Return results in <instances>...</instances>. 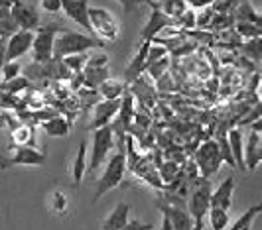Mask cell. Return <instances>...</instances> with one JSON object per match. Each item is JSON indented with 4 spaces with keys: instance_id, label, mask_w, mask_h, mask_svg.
Segmentation results:
<instances>
[{
    "instance_id": "6da1fadb",
    "label": "cell",
    "mask_w": 262,
    "mask_h": 230,
    "mask_svg": "<svg viewBox=\"0 0 262 230\" xmlns=\"http://www.w3.org/2000/svg\"><path fill=\"white\" fill-rule=\"evenodd\" d=\"M126 173V138L118 140V150L108 159H106V167L103 175L97 179V189H95V201H99L103 195L108 191L117 189L122 183Z\"/></svg>"
},
{
    "instance_id": "7a4b0ae2",
    "label": "cell",
    "mask_w": 262,
    "mask_h": 230,
    "mask_svg": "<svg viewBox=\"0 0 262 230\" xmlns=\"http://www.w3.org/2000/svg\"><path fill=\"white\" fill-rule=\"evenodd\" d=\"M105 45H106L105 41L99 39L97 36L63 30L55 38L53 57L55 59H63L67 55H75V53H85V51H91V50H103Z\"/></svg>"
},
{
    "instance_id": "3957f363",
    "label": "cell",
    "mask_w": 262,
    "mask_h": 230,
    "mask_svg": "<svg viewBox=\"0 0 262 230\" xmlns=\"http://www.w3.org/2000/svg\"><path fill=\"white\" fill-rule=\"evenodd\" d=\"M211 181L205 177H199L193 181V185H191V191H189V203H187V211H189V215L193 217L195 222H203V218L205 215L209 213L211 209Z\"/></svg>"
},
{
    "instance_id": "277c9868",
    "label": "cell",
    "mask_w": 262,
    "mask_h": 230,
    "mask_svg": "<svg viewBox=\"0 0 262 230\" xmlns=\"http://www.w3.org/2000/svg\"><path fill=\"white\" fill-rule=\"evenodd\" d=\"M89 20H91L93 36H97L103 41H117L120 36V24L115 18V14L108 12L106 8L89 6Z\"/></svg>"
},
{
    "instance_id": "5b68a950",
    "label": "cell",
    "mask_w": 262,
    "mask_h": 230,
    "mask_svg": "<svg viewBox=\"0 0 262 230\" xmlns=\"http://www.w3.org/2000/svg\"><path fill=\"white\" fill-rule=\"evenodd\" d=\"M113 148H115V132H113V128L105 126L93 132L91 159L87 164V173L89 175H93L108 159V153H111Z\"/></svg>"
},
{
    "instance_id": "8992f818",
    "label": "cell",
    "mask_w": 262,
    "mask_h": 230,
    "mask_svg": "<svg viewBox=\"0 0 262 230\" xmlns=\"http://www.w3.org/2000/svg\"><path fill=\"white\" fill-rule=\"evenodd\" d=\"M223 162V155H221V150H219V144L217 140H207L199 146V150L195 152V166L199 175L205 179H211L221 167Z\"/></svg>"
},
{
    "instance_id": "52a82bcc",
    "label": "cell",
    "mask_w": 262,
    "mask_h": 230,
    "mask_svg": "<svg viewBox=\"0 0 262 230\" xmlns=\"http://www.w3.org/2000/svg\"><path fill=\"white\" fill-rule=\"evenodd\" d=\"M57 32H63L59 26L46 24L39 26L34 36V45H32V55H34V63H48L53 59V45H55V38Z\"/></svg>"
},
{
    "instance_id": "ba28073f",
    "label": "cell",
    "mask_w": 262,
    "mask_h": 230,
    "mask_svg": "<svg viewBox=\"0 0 262 230\" xmlns=\"http://www.w3.org/2000/svg\"><path fill=\"white\" fill-rule=\"evenodd\" d=\"M148 6H150V18H148V22L144 24V28L140 30V39H142V41H152V39L156 38L160 32H164L166 28L178 26L176 20H171L170 16H166V14L160 10L158 2L148 0Z\"/></svg>"
},
{
    "instance_id": "9c48e42d",
    "label": "cell",
    "mask_w": 262,
    "mask_h": 230,
    "mask_svg": "<svg viewBox=\"0 0 262 230\" xmlns=\"http://www.w3.org/2000/svg\"><path fill=\"white\" fill-rule=\"evenodd\" d=\"M134 95L130 90H124V95L120 97V108H118V114L115 116L113 120V132L118 136V140H122L132 128V122H134Z\"/></svg>"
},
{
    "instance_id": "30bf717a",
    "label": "cell",
    "mask_w": 262,
    "mask_h": 230,
    "mask_svg": "<svg viewBox=\"0 0 262 230\" xmlns=\"http://www.w3.org/2000/svg\"><path fill=\"white\" fill-rule=\"evenodd\" d=\"M10 14H12L14 22L18 24L20 30H30V32H36L39 26H41V18H39V12L26 4L24 0H16L14 6L10 8Z\"/></svg>"
},
{
    "instance_id": "8fae6325",
    "label": "cell",
    "mask_w": 262,
    "mask_h": 230,
    "mask_svg": "<svg viewBox=\"0 0 262 230\" xmlns=\"http://www.w3.org/2000/svg\"><path fill=\"white\" fill-rule=\"evenodd\" d=\"M36 32L30 30H18L14 36L6 39V61H18L22 55H26L34 45Z\"/></svg>"
},
{
    "instance_id": "7c38bea8",
    "label": "cell",
    "mask_w": 262,
    "mask_h": 230,
    "mask_svg": "<svg viewBox=\"0 0 262 230\" xmlns=\"http://www.w3.org/2000/svg\"><path fill=\"white\" fill-rule=\"evenodd\" d=\"M118 108H120V99H117V101H105V99L99 101L95 104V108H93V118L87 128L91 132H95L99 128L111 126L115 116L118 114Z\"/></svg>"
},
{
    "instance_id": "4fadbf2b",
    "label": "cell",
    "mask_w": 262,
    "mask_h": 230,
    "mask_svg": "<svg viewBox=\"0 0 262 230\" xmlns=\"http://www.w3.org/2000/svg\"><path fill=\"white\" fill-rule=\"evenodd\" d=\"M156 204H158V209H160V213H164V215L170 217L173 230H191L193 228L195 220H193V217L189 215V211H187L185 206H176V204L166 203L162 197H158Z\"/></svg>"
},
{
    "instance_id": "5bb4252c",
    "label": "cell",
    "mask_w": 262,
    "mask_h": 230,
    "mask_svg": "<svg viewBox=\"0 0 262 230\" xmlns=\"http://www.w3.org/2000/svg\"><path fill=\"white\" fill-rule=\"evenodd\" d=\"M61 10L69 20H73L93 36L91 20H89V0H61Z\"/></svg>"
},
{
    "instance_id": "9a60e30c",
    "label": "cell",
    "mask_w": 262,
    "mask_h": 230,
    "mask_svg": "<svg viewBox=\"0 0 262 230\" xmlns=\"http://www.w3.org/2000/svg\"><path fill=\"white\" fill-rule=\"evenodd\" d=\"M46 164V153L36 150L34 146H18L14 148L12 157H8L2 167L8 166H26V167H39Z\"/></svg>"
},
{
    "instance_id": "2e32d148",
    "label": "cell",
    "mask_w": 262,
    "mask_h": 230,
    "mask_svg": "<svg viewBox=\"0 0 262 230\" xmlns=\"http://www.w3.org/2000/svg\"><path fill=\"white\" fill-rule=\"evenodd\" d=\"M150 45H152V41H142V43H140V48H138V51L134 53L132 61L128 63V67L124 69V79H122V81H124L126 85H132L136 79H140V77L144 75Z\"/></svg>"
},
{
    "instance_id": "e0dca14e",
    "label": "cell",
    "mask_w": 262,
    "mask_h": 230,
    "mask_svg": "<svg viewBox=\"0 0 262 230\" xmlns=\"http://www.w3.org/2000/svg\"><path fill=\"white\" fill-rule=\"evenodd\" d=\"M233 193H235V177H225L217 189L211 193V206H219L225 211H231L233 206Z\"/></svg>"
},
{
    "instance_id": "ac0fdd59",
    "label": "cell",
    "mask_w": 262,
    "mask_h": 230,
    "mask_svg": "<svg viewBox=\"0 0 262 230\" xmlns=\"http://www.w3.org/2000/svg\"><path fill=\"white\" fill-rule=\"evenodd\" d=\"M130 220V204L120 201L115 204V209L111 211V215L103 220L101 230H120L122 226H126Z\"/></svg>"
},
{
    "instance_id": "d6986e66",
    "label": "cell",
    "mask_w": 262,
    "mask_h": 230,
    "mask_svg": "<svg viewBox=\"0 0 262 230\" xmlns=\"http://www.w3.org/2000/svg\"><path fill=\"white\" fill-rule=\"evenodd\" d=\"M245 164H247V171H254L258 164H262V134L250 132L247 148H245Z\"/></svg>"
},
{
    "instance_id": "ffe728a7",
    "label": "cell",
    "mask_w": 262,
    "mask_h": 230,
    "mask_svg": "<svg viewBox=\"0 0 262 230\" xmlns=\"http://www.w3.org/2000/svg\"><path fill=\"white\" fill-rule=\"evenodd\" d=\"M87 142H79L77 153L71 162V183L73 187H79L83 183V177L87 175Z\"/></svg>"
},
{
    "instance_id": "44dd1931",
    "label": "cell",
    "mask_w": 262,
    "mask_h": 230,
    "mask_svg": "<svg viewBox=\"0 0 262 230\" xmlns=\"http://www.w3.org/2000/svg\"><path fill=\"white\" fill-rule=\"evenodd\" d=\"M227 138H229L231 153H233V157H235L236 169L247 171V164H245V138H243L241 128H231V130L227 132Z\"/></svg>"
},
{
    "instance_id": "7402d4cb",
    "label": "cell",
    "mask_w": 262,
    "mask_h": 230,
    "mask_svg": "<svg viewBox=\"0 0 262 230\" xmlns=\"http://www.w3.org/2000/svg\"><path fill=\"white\" fill-rule=\"evenodd\" d=\"M73 126V120H67L63 116H53L50 120H43V122H39V128L48 134V136H52V138H66L67 134H69V130Z\"/></svg>"
},
{
    "instance_id": "603a6c76",
    "label": "cell",
    "mask_w": 262,
    "mask_h": 230,
    "mask_svg": "<svg viewBox=\"0 0 262 230\" xmlns=\"http://www.w3.org/2000/svg\"><path fill=\"white\" fill-rule=\"evenodd\" d=\"M108 79V67H91L87 65L83 69V81H85V89H99L103 83Z\"/></svg>"
},
{
    "instance_id": "cb8c5ba5",
    "label": "cell",
    "mask_w": 262,
    "mask_h": 230,
    "mask_svg": "<svg viewBox=\"0 0 262 230\" xmlns=\"http://www.w3.org/2000/svg\"><path fill=\"white\" fill-rule=\"evenodd\" d=\"M36 128L32 124H24L20 122L16 128H12V146L18 148V146H34L36 144Z\"/></svg>"
},
{
    "instance_id": "d4e9b609",
    "label": "cell",
    "mask_w": 262,
    "mask_h": 230,
    "mask_svg": "<svg viewBox=\"0 0 262 230\" xmlns=\"http://www.w3.org/2000/svg\"><path fill=\"white\" fill-rule=\"evenodd\" d=\"M97 90H99V95H101L105 101H117V99H120V97L124 95V90H126V83L108 77V79H106L105 83H103Z\"/></svg>"
},
{
    "instance_id": "484cf974",
    "label": "cell",
    "mask_w": 262,
    "mask_h": 230,
    "mask_svg": "<svg viewBox=\"0 0 262 230\" xmlns=\"http://www.w3.org/2000/svg\"><path fill=\"white\" fill-rule=\"evenodd\" d=\"M158 6H160V10L166 14V16H170L171 20H178L187 10L185 0H160Z\"/></svg>"
},
{
    "instance_id": "4316f807",
    "label": "cell",
    "mask_w": 262,
    "mask_h": 230,
    "mask_svg": "<svg viewBox=\"0 0 262 230\" xmlns=\"http://www.w3.org/2000/svg\"><path fill=\"white\" fill-rule=\"evenodd\" d=\"M158 173H160V179L164 181V185L168 187L170 183H173L176 179L180 177L182 167H180L178 162H164V164L158 166Z\"/></svg>"
},
{
    "instance_id": "83f0119b",
    "label": "cell",
    "mask_w": 262,
    "mask_h": 230,
    "mask_svg": "<svg viewBox=\"0 0 262 230\" xmlns=\"http://www.w3.org/2000/svg\"><path fill=\"white\" fill-rule=\"evenodd\" d=\"M20 28L14 22L12 14L6 8H0V39H8L10 36H14Z\"/></svg>"
},
{
    "instance_id": "f1b7e54d",
    "label": "cell",
    "mask_w": 262,
    "mask_h": 230,
    "mask_svg": "<svg viewBox=\"0 0 262 230\" xmlns=\"http://www.w3.org/2000/svg\"><path fill=\"white\" fill-rule=\"evenodd\" d=\"M207 215H209L211 230H225L229 226V211L219 209V206H211Z\"/></svg>"
},
{
    "instance_id": "f546056e",
    "label": "cell",
    "mask_w": 262,
    "mask_h": 230,
    "mask_svg": "<svg viewBox=\"0 0 262 230\" xmlns=\"http://www.w3.org/2000/svg\"><path fill=\"white\" fill-rule=\"evenodd\" d=\"M260 213H262V204H254V206H250L249 211H245L241 217L236 218V222L229 230H243V228H247V226H252L254 218L258 217Z\"/></svg>"
},
{
    "instance_id": "4dcf8cb0",
    "label": "cell",
    "mask_w": 262,
    "mask_h": 230,
    "mask_svg": "<svg viewBox=\"0 0 262 230\" xmlns=\"http://www.w3.org/2000/svg\"><path fill=\"white\" fill-rule=\"evenodd\" d=\"M235 32L238 38L245 39L260 38L262 36V28L254 22H235Z\"/></svg>"
},
{
    "instance_id": "1f68e13d",
    "label": "cell",
    "mask_w": 262,
    "mask_h": 230,
    "mask_svg": "<svg viewBox=\"0 0 262 230\" xmlns=\"http://www.w3.org/2000/svg\"><path fill=\"white\" fill-rule=\"evenodd\" d=\"M243 55L252 61H262V36L247 39V43L243 45Z\"/></svg>"
},
{
    "instance_id": "d6a6232c",
    "label": "cell",
    "mask_w": 262,
    "mask_h": 230,
    "mask_svg": "<svg viewBox=\"0 0 262 230\" xmlns=\"http://www.w3.org/2000/svg\"><path fill=\"white\" fill-rule=\"evenodd\" d=\"M87 61H89V53H75V55L63 57V63L71 73H83V69L87 67Z\"/></svg>"
},
{
    "instance_id": "836d02e7",
    "label": "cell",
    "mask_w": 262,
    "mask_h": 230,
    "mask_svg": "<svg viewBox=\"0 0 262 230\" xmlns=\"http://www.w3.org/2000/svg\"><path fill=\"white\" fill-rule=\"evenodd\" d=\"M168 69H170V57L166 55V57H162V59H158V61H154V63H150L148 67H146V75L150 77V79H154V81H158L162 75H166L168 73Z\"/></svg>"
},
{
    "instance_id": "e575fe53",
    "label": "cell",
    "mask_w": 262,
    "mask_h": 230,
    "mask_svg": "<svg viewBox=\"0 0 262 230\" xmlns=\"http://www.w3.org/2000/svg\"><path fill=\"white\" fill-rule=\"evenodd\" d=\"M50 211L57 217H63L67 213V197L63 191H53L50 197Z\"/></svg>"
},
{
    "instance_id": "d590c367",
    "label": "cell",
    "mask_w": 262,
    "mask_h": 230,
    "mask_svg": "<svg viewBox=\"0 0 262 230\" xmlns=\"http://www.w3.org/2000/svg\"><path fill=\"white\" fill-rule=\"evenodd\" d=\"M20 106H22L20 95H10V93L0 89V108L2 110H18Z\"/></svg>"
},
{
    "instance_id": "8d00e7d4",
    "label": "cell",
    "mask_w": 262,
    "mask_h": 230,
    "mask_svg": "<svg viewBox=\"0 0 262 230\" xmlns=\"http://www.w3.org/2000/svg\"><path fill=\"white\" fill-rule=\"evenodd\" d=\"M176 24L180 26L182 30H195L197 28V12L195 10H191V8H187V10L176 20Z\"/></svg>"
},
{
    "instance_id": "74e56055",
    "label": "cell",
    "mask_w": 262,
    "mask_h": 230,
    "mask_svg": "<svg viewBox=\"0 0 262 230\" xmlns=\"http://www.w3.org/2000/svg\"><path fill=\"white\" fill-rule=\"evenodd\" d=\"M20 63L18 61H6L4 67H2V79H4V83H8V81H12L16 77H20Z\"/></svg>"
},
{
    "instance_id": "f35d334b",
    "label": "cell",
    "mask_w": 262,
    "mask_h": 230,
    "mask_svg": "<svg viewBox=\"0 0 262 230\" xmlns=\"http://www.w3.org/2000/svg\"><path fill=\"white\" fill-rule=\"evenodd\" d=\"M213 18H215V10L213 8H203L197 14V28H209L213 24Z\"/></svg>"
},
{
    "instance_id": "ab89813d",
    "label": "cell",
    "mask_w": 262,
    "mask_h": 230,
    "mask_svg": "<svg viewBox=\"0 0 262 230\" xmlns=\"http://www.w3.org/2000/svg\"><path fill=\"white\" fill-rule=\"evenodd\" d=\"M41 10H46L48 14H57L61 12V0H39Z\"/></svg>"
},
{
    "instance_id": "60d3db41",
    "label": "cell",
    "mask_w": 262,
    "mask_h": 230,
    "mask_svg": "<svg viewBox=\"0 0 262 230\" xmlns=\"http://www.w3.org/2000/svg\"><path fill=\"white\" fill-rule=\"evenodd\" d=\"M213 2H215V0H185L187 8H191V10H195V12L203 10V8H209V6H213Z\"/></svg>"
},
{
    "instance_id": "b9f144b4",
    "label": "cell",
    "mask_w": 262,
    "mask_h": 230,
    "mask_svg": "<svg viewBox=\"0 0 262 230\" xmlns=\"http://www.w3.org/2000/svg\"><path fill=\"white\" fill-rule=\"evenodd\" d=\"M106 63H108L106 53H95V55H89V61H87V65H91V67H105Z\"/></svg>"
},
{
    "instance_id": "7bdbcfd3",
    "label": "cell",
    "mask_w": 262,
    "mask_h": 230,
    "mask_svg": "<svg viewBox=\"0 0 262 230\" xmlns=\"http://www.w3.org/2000/svg\"><path fill=\"white\" fill-rule=\"evenodd\" d=\"M120 230H152V224L140 222V220H128V224L122 226Z\"/></svg>"
},
{
    "instance_id": "ee69618b",
    "label": "cell",
    "mask_w": 262,
    "mask_h": 230,
    "mask_svg": "<svg viewBox=\"0 0 262 230\" xmlns=\"http://www.w3.org/2000/svg\"><path fill=\"white\" fill-rule=\"evenodd\" d=\"M4 63H6V39H0V75Z\"/></svg>"
},
{
    "instance_id": "f6af8a7d",
    "label": "cell",
    "mask_w": 262,
    "mask_h": 230,
    "mask_svg": "<svg viewBox=\"0 0 262 230\" xmlns=\"http://www.w3.org/2000/svg\"><path fill=\"white\" fill-rule=\"evenodd\" d=\"M162 230H173L170 217H168V215H164V213H162Z\"/></svg>"
},
{
    "instance_id": "bcb514c9",
    "label": "cell",
    "mask_w": 262,
    "mask_h": 230,
    "mask_svg": "<svg viewBox=\"0 0 262 230\" xmlns=\"http://www.w3.org/2000/svg\"><path fill=\"white\" fill-rule=\"evenodd\" d=\"M250 130H252V132H256V134H262V116L258 118V120H254V122L250 124Z\"/></svg>"
},
{
    "instance_id": "7dc6e473",
    "label": "cell",
    "mask_w": 262,
    "mask_h": 230,
    "mask_svg": "<svg viewBox=\"0 0 262 230\" xmlns=\"http://www.w3.org/2000/svg\"><path fill=\"white\" fill-rule=\"evenodd\" d=\"M14 2L16 0H0V8H6V10H10L14 6Z\"/></svg>"
},
{
    "instance_id": "c3c4849f",
    "label": "cell",
    "mask_w": 262,
    "mask_h": 230,
    "mask_svg": "<svg viewBox=\"0 0 262 230\" xmlns=\"http://www.w3.org/2000/svg\"><path fill=\"white\" fill-rule=\"evenodd\" d=\"M126 10H130V6H134V0H118Z\"/></svg>"
},
{
    "instance_id": "681fc988",
    "label": "cell",
    "mask_w": 262,
    "mask_h": 230,
    "mask_svg": "<svg viewBox=\"0 0 262 230\" xmlns=\"http://www.w3.org/2000/svg\"><path fill=\"white\" fill-rule=\"evenodd\" d=\"M191 230H203V222H195V224H193V228Z\"/></svg>"
},
{
    "instance_id": "f907efd6",
    "label": "cell",
    "mask_w": 262,
    "mask_h": 230,
    "mask_svg": "<svg viewBox=\"0 0 262 230\" xmlns=\"http://www.w3.org/2000/svg\"><path fill=\"white\" fill-rule=\"evenodd\" d=\"M4 124H6V118H4V114H2L0 116V128L4 126Z\"/></svg>"
},
{
    "instance_id": "816d5d0a",
    "label": "cell",
    "mask_w": 262,
    "mask_h": 230,
    "mask_svg": "<svg viewBox=\"0 0 262 230\" xmlns=\"http://www.w3.org/2000/svg\"><path fill=\"white\" fill-rule=\"evenodd\" d=\"M142 2H148V0H134V4H142Z\"/></svg>"
},
{
    "instance_id": "f5cc1de1",
    "label": "cell",
    "mask_w": 262,
    "mask_h": 230,
    "mask_svg": "<svg viewBox=\"0 0 262 230\" xmlns=\"http://www.w3.org/2000/svg\"><path fill=\"white\" fill-rule=\"evenodd\" d=\"M4 162H6V157H2V155H0V164H2V166H4Z\"/></svg>"
},
{
    "instance_id": "db71d44e",
    "label": "cell",
    "mask_w": 262,
    "mask_h": 230,
    "mask_svg": "<svg viewBox=\"0 0 262 230\" xmlns=\"http://www.w3.org/2000/svg\"><path fill=\"white\" fill-rule=\"evenodd\" d=\"M250 228H252V226H247V228H243V230H250Z\"/></svg>"
},
{
    "instance_id": "11a10c76",
    "label": "cell",
    "mask_w": 262,
    "mask_h": 230,
    "mask_svg": "<svg viewBox=\"0 0 262 230\" xmlns=\"http://www.w3.org/2000/svg\"><path fill=\"white\" fill-rule=\"evenodd\" d=\"M260 89H262V81H260Z\"/></svg>"
},
{
    "instance_id": "9f6ffc18",
    "label": "cell",
    "mask_w": 262,
    "mask_h": 230,
    "mask_svg": "<svg viewBox=\"0 0 262 230\" xmlns=\"http://www.w3.org/2000/svg\"><path fill=\"white\" fill-rule=\"evenodd\" d=\"M260 75H262V67H260Z\"/></svg>"
}]
</instances>
